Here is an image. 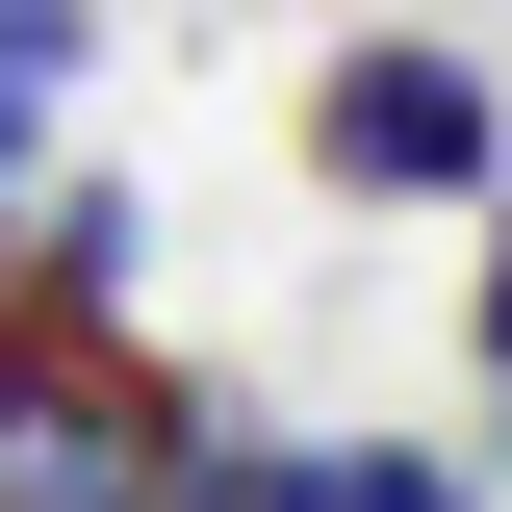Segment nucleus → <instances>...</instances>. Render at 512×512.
I'll list each match as a JSON object with an SVG mask.
<instances>
[{
    "instance_id": "1",
    "label": "nucleus",
    "mask_w": 512,
    "mask_h": 512,
    "mask_svg": "<svg viewBox=\"0 0 512 512\" xmlns=\"http://www.w3.org/2000/svg\"><path fill=\"white\" fill-rule=\"evenodd\" d=\"M180 436H205V384L128 333V282L0 256V512H154Z\"/></svg>"
},
{
    "instance_id": "2",
    "label": "nucleus",
    "mask_w": 512,
    "mask_h": 512,
    "mask_svg": "<svg viewBox=\"0 0 512 512\" xmlns=\"http://www.w3.org/2000/svg\"><path fill=\"white\" fill-rule=\"evenodd\" d=\"M487 154H512V103H487L461 26H359V52L308 77V180H333V205H461Z\"/></svg>"
},
{
    "instance_id": "3",
    "label": "nucleus",
    "mask_w": 512,
    "mask_h": 512,
    "mask_svg": "<svg viewBox=\"0 0 512 512\" xmlns=\"http://www.w3.org/2000/svg\"><path fill=\"white\" fill-rule=\"evenodd\" d=\"M77 52H103V0H0V154H26V103H52Z\"/></svg>"
},
{
    "instance_id": "4",
    "label": "nucleus",
    "mask_w": 512,
    "mask_h": 512,
    "mask_svg": "<svg viewBox=\"0 0 512 512\" xmlns=\"http://www.w3.org/2000/svg\"><path fill=\"white\" fill-rule=\"evenodd\" d=\"M487 384H512V256H487Z\"/></svg>"
}]
</instances>
